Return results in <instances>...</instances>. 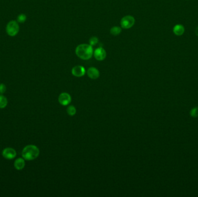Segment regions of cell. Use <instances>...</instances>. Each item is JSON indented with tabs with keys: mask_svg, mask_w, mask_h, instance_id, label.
Masks as SVG:
<instances>
[{
	"mask_svg": "<svg viewBox=\"0 0 198 197\" xmlns=\"http://www.w3.org/2000/svg\"><path fill=\"white\" fill-rule=\"evenodd\" d=\"M75 53L81 59H90L93 55V49L91 45L81 44L75 49Z\"/></svg>",
	"mask_w": 198,
	"mask_h": 197,
	"instance_id": "obj_1",
	"label": "cell"
},
{
	"mask_svg": "<svg viewBox=\"0 0 198 197\" xmlns=\"http://www.w3.org/2000/svg\"><path fill=\"white\" fill-rule=\"evenodd\" d=\"M22 154L24 160L32 161L38 157L40 154V150L36 145H29L24 147Z\"/></svg>",
	"mask_w": 198,
	"mask_h": 197,
	"instance_id": "obj_2",
	"label": "cell"
},
{
	"mask_svg": "<svg viewBox=\"0 0 198 197\" xmlns=\"http://www.w3.org/2000/svg\"><path fill=\"white\" fill-rule=\"evenodd\" d=\"M6 32L10 36H16L19 32V25L15 20H11L7 25Z\"/></svg>",
	"mask_w": 198,
	"mask_h": 197,
	"instance_id": "obj_3",
	"label": "cell"
},
{
	"mask_svg": "<svg viewBox=\"0 0 198 197\" xmlns=\"http://www.w3.org/2000/svg\"><path fill=\"white\" fill-rule=\"evenodd\" d=\"M135 19L133 16L131 15L123 17L121 20V26L123 29H129L135 24Z\"/></svg>",
	"mask_w": 198,
	"mask_h": 197,
	"instance_id": "obj_4",
	"label": "cell"
},
{
	"mask_svg": "<svg viewBox=\"0 0 198 197\" xmlns=\"http://www.w3.org/2000/svg\"><path fill=\"white\" fill-rule=\"evenodd\" d=\"M2 155L7 160H12L16 156V150L11 147H7L2 150Z\"/></svg>",
	"mask_w": 198,
	"mask_h": 197,
	"instance_id": "obj_5",
	"label": "cell"
},
{
	"mask_svg": "<svg viewBox=\"0 0 198 197\" xmlns=\"http://www.w3.org/2000/svg\"><path fill=\"white\" fill-rule=\"evenodd\" d=\"M58 99L60 103L63 106H67L72 102V97L70 95L67 93L60 94Z\"/></svg>",
	"mask_w": 198,
	"mask_h": 197,
	"instance_id": "obj_6",
	"label": "cell"
},
{
	"mask_svg": "<svg viewBox=\"0 0 198 197\" xmlns=\"http://www.w3.org/2000/svg\"><path fill=\"white\" fill-rule=\"evenodd\" d=\"M93 55L96 59L98 61H103L106 59L107 53L103 47H98L93 51Z\"/></svg>",
	"mask_w": 198,
	"mask_h": 197,
	"instance_id": "obj_7",
	"label": "cell"
},
{
	"mask_svg": "<svg viewBox=\"0 0 198 197\" xmlns=\"http://www.w3.org/2000/svg\"><path fill=\"white\" fill-rule=\"evenodd\" d=\"M72 74L76 77H82L85 74L86 70L82 66L77 65L72 68Z\"/></svg>",
	"mask_w": 198,
	"mask_h": 197,
	"instance_id": "obj_8",
	"label": "cell"
},
{
	"mask_svg": "<svg viewBox=\"0 0 198 197\" xmlns=\"http://www.w3.org/2000/svg\"><path fill=\"white\" fill-rule=\"evenodd\" d=\"M87 74L91 79H97L100 76V72L95 67H91L87 70Z\"/></svg>",
	"mask_w": 198,
	"mask_h": 197,
	"instance_id": "obj_9",
	"label": "cell"
},
{
	"mask_svg": "<svg viewBox=\"0 0 198 197\" xmlns=\"http://www.w3.org/2000/svg\"><path fill=\"white\" fill-rule=\"evenodd\" d=\"M14 166L18 171L22 170L25 166V161L24 158H17L14 162Z\"/></svg>",
	"mask_w": 198,
	"mask_h": 197,
	"instance_id": "obj_10",
	"label": "cell"
},
{
	"mask_svg": "<svg viewBox=\"0 0 198 197\" xmlns=\"http://www.w3.org/2000/svg\"><path fill=\"white\" fill-rule=\"evenodd\" d=\"M185 31V29L184 26L182 25H176V26H174V28H173V32H174V34L177 36H181Z\"/></svg>",
	"mask_w": 198,
	"mask_h": 197,
	"instance_id": "obj_11",
	"label": "cell"
},
{
	"mask_svg": "<svg viewBox=\"0 0 198 197\" xmlns=\"http://www.w3.org/2000/svg\"><path fill=\"white\" fill-rule=\"evenodd\" d=\"M8 105V99L3 95H0V109H4Z\"/></svg>",
	"mask_w": 198,
	"mask_h": 197,
	"instance_id": "obj_12",
	"label": "cell"
},
{
	"mask_svg": "<svg viewBox=\"0 0 198 197\" xmlns=\"http://www.w3.org/2000/svg\"><path fill=\"white\" fill-rule=\"evenodd\" d=\"M122 28L118 26H114L110 29V33L111 35L114 36H118L121 32Z\"/></svg>",
	"mask_w": 198,
	"mask_h": 197,
	"instance_id": "obj_13",
	"label": "cell"
},
{
	"mask_svg": "<svg viewBox=\"0 0 198 197\" xmlns=\"http://www.w3.org/2000/svg\"><path fill=\"white\" fill-rule=\"evenodd\" d=\"M67 112L68 115L72 116L75 115L76 112H77V110H76V108L75 107L70 105L68 107L67 109Z\"/></svg>",
	"mask_w": 198,
	"mask_h": 197,
	"instance_id": "obj_14",
	"label": "cell"
},
{
	"mask_svg": "<svg viewBox=\"0 0 198 197\" xmlns=\"http://www.w3.org/2000/svg\"><path fill=\"white\" fill-rule=\"evenodd\" d=\"M27 19V16L23 13H22L20 14L19 15H18L17 17V22L20 23H23Z\"/></svg>",
	"mask_w": 198,
	"mask_h": 197,
	"instance_id": "obj_15",
	"label": "cell"
},
{
	"mask_svg": "<svg viewBox=\"0 0 198 197\" xmlns=\"http://www.w3.org/2000/svg\"><path fill=\"white\" fill-rule=\"evenodd\" d=\"M190 115L192 118H198V107H195L192 108L190 111Z\"/></svg>",
	"mask_w": 198,
	"mask_h": 197,
	"instance_id": "obj_16",
	"label": "cell"
},
{
	"mask_svg": "<svg viewBox=\"0 0 198 197\" xmlns=\"http://www.w3.org/2000/svg\"><path fill=\"white\" fill-rule=\"evenodd\" d=\"M98 42H99L98 38L96 36H93V37L91 38L89 40V45H91V46H93L96 45V44H97Z\"/></svg>",
	"mask_w": 198,
	"mask_h": 197,
	"instance_id": "obj_17",
	"label": "cell"
},
{
	"mask_svg": "<svg viewBox=\"0 0 198 197\" xmlns=\"http://www.w3.org/2000/svg\"><path fill=\"white\" fill-rule=\"evenodd\" d=\"M7 90V87L5 86V84H4V83H1L0 84V94H2L4 93H5V91Z\"/></svg>",
	"mask_w": 198,
	"mask_h": 197,
	"instance_id": "obj_18",
	"label": "cell"
},
{
	"mask_svg": "<svg viewBox=\"0 0 198 197\" xmlns=\"http://www.w3.org/2000/svg\"><path fill=\"white\" fill-rule=\"evenodd\" d=\"M195 34L196 36H198V27L196 28V29L195 30Z\"/></svg>",
	"mask_w": 198,
	"mask_h": 197,
	"instance_id": "obj_19",
	"label": "cell"
}]
</instances>
